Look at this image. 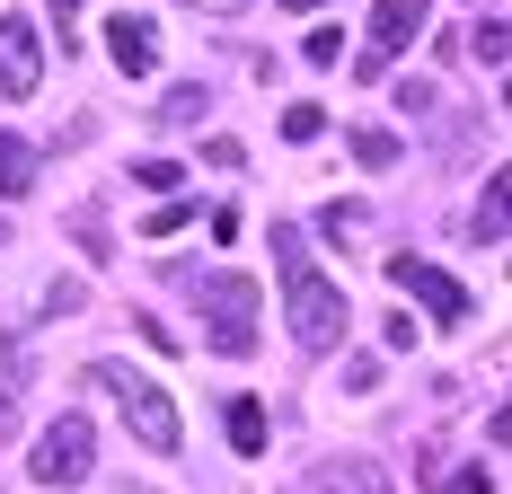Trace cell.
Instances as JSON below:
<instances>
[{"label": "cell", "instance_id": "obj_1", "mask_svg": "<svg viewBox=\"0 0 512 494\" xmlns=\"http://www.w3.org/2000/svg\"><path fill=\"white\" fill-rule=\"evenodd\" d=\"M274 265H283V318H292V345L301 353H336L345 345V327H354V309H345V292L309 265V239L283 221L274 230Z\"/></svg>", "mask_w": 512, "mask_h": 494}, {"label": "cell", "instance_id": "obj_2", "mask_svg": "<svg viewBox=\"0 0 512 494\" xmlns=\"http://www.w3.org/2000/svg\"><path fill=\"white\" fill-rule=\"evenodd\" d=\"M89 389H106L115 406H124V424L142 433V442L159 450V459H177L186 450V424H177V406H168V389H159L151 371H124V362H98L89 371Z\"/></svg>", "mask_w": 512, "mask_h": 494}, {"label": "cell", "instance_id": "obj_3", "mask_svg": "<svg viewBox=\"0 0 512 494\" xmlns=\"http://www.w3.org/2000/svg\"><path fill=\"white\" fill-rule=\"evenodd\" d=\"M195 309H204V336H212V353H256L265 283H248V274H204V283H195Z\"/></svg>", "mask_w": 512, "mask_h": 494}, {"label": "cell", "instance_id": "obj_4", "mask_svg": "<svg viewBox=\"0 0 512 494\" xmlns=\"http://www.w3.org/2000/svg\"><path fill=\"white\" fill-rule=\"evenodd\" d=\"M89 459H98V433H89V415H53L45 433H36V486H80L89 477Z\"/></svg>", "mask_w": 512, "mask_h": 494}, {"label": "cell", "instance_id": "obj_5", "mask_svg": "<svg viewBox=\"0 0 512 494\" xmlns=\"http://www.w3.org/2000/svg\"><path fill=\"white\" fill-rule=\"evenodd\" d=\"M389 283H398L407 300H424L442 327H468V318H477L468 283H451V274H442V265H424V256H389Z\"/></svg>", "mask_w": 512, "mask_h": 494}, {"label": "cell", "instance_id": "obj_6", "mask_svg": "<svg viewBox=\"0 0 512 494\" xmlns=\"http://www.w3.org/2000/svg\"><path fill=\"white\" fill-rule=\"evenodd\" d=\"M424 18H433V0H380V9H371V45H362V71L398 62V53L424 36Z\"/></svg>", "mask_w": 512, "mask_h": 494}, {"label": "cell", "instance_id": "obj_7", "mask_svg": "<svg viewBox=\"0 0 512 494\" xmlns=\"http://www.w3.org/2000/svg\"><path fill=\"white\" fill-rule=\"evenodd\" d=\"M45 80V36L27 18H0V98H36Z\"/></svg>", "mask_w": 512, "mask_h": 494}, {"label": "cell", "instance_id": "obj_8", "mask_svg": "<svg viewBox=\"0 0 512 494\" xmlns=\"http://www.w3.org/2000/svg\"><path fill=\"white\" fill-rule=\"evenodd\" d=\"M106 62H115L124 80H151V71H159V27L115 9V27H106Z\"/></svg>", "mask_w": 512, "mask_h": 494}, {"label": "cell", "instance_id": "obj_9", "mask_svg": "<svg viewBox=\"0 0 512 494\" xmlns=\"http://www.w3.org/2000/svg\"><path fill=\"white\" fill-rule=\"evenodd\" d=\"M221 433H230L239 459H265V406H256V397H230V406H221Z\"/></svg>", "mask_w": 512, "mask_h": 494}, {"label": "cell", "instance_id": "obj_10", "mask_svg": "<svg viewBox=\"0 0 512 494\" xmlns=\"http://www.w3.org/2000/svg\"><path fill=\"white\" fill-rule=\"evenodd\" d=\"M309 494H389V477L371 468V459H336V468H318Z\"/></svg>", "mask_w": 512, "mask_h": 494}, {"label": "cell", "instance_id": "obj_11", "mask_svg": "<svg viewBox=\"0 0 512 494\" xmlns=\"http://www.w3.org/2000/svg\"><path fill=\"white\" fill-rule=\"evenodd\" d=\"M36 186V142H18V133H0V203H18Z\"/></svg>", "mask_w": 512, "mask_h": 494}, {"label": "cell", "instance_id": "obj_12", "mask_svg": "<svg viewBox=\"0 0 512 494\" xmlns=\"http://www.w3.org/2000/svg\"><path fill=\"white\" fill-rule=\"evenodd\" d=\"M486 247H504V177H486V195H477V221H468Z\"/></svg>", "mask_w": 512, "mask_h": 494}, {"label": "cell", "instance_id": "obj_13", "mask_svg": "<svg viewBox=\"0 0 512 494\" xmlns=\"http://www.w3.org/2000/svg\"><path fill=\"white\" fill-rule=\"evenodd\" d=\"M504 36H512V27H504V18H486V27H477V36H468V53H477V62H486V71H504Z\"/></svg>", "mask_w": 512, "mask_h": 494}, {"label": "cell", "instance_id": "obj_14", "mask_svg": "<svg viewBox=\"0 0 512 494\" xmlns=\"http://www.w3.org/2000/svg\"><path fill=\"white\" fill-rule=\"evenodd\" d=\"M204 89H168V98H159V124H204Z\"/></svg>", "mask_w": 512, "mask_h": 494}, {"label": "cell", "instance_id": "obj_15", "mask_svg": "<svg viewBox=\"0 0 512 494\" xmlns=\"http://www.w3.org/2000/svg\"><path fill=\"white\" fill-rule=\"evenodd\" d=\"M354 159H362V168H389V159H398V133H380V124H362V133H354Z\"/></svg>", "mask_w": 512, "mask_h": 494}, {"label": "cell", "instance_id": "obj_16", "mask_svg": "<svg viewBox=\"0 0 512 494\" xmlns=\"http://www.w3.org/2000/svg\"><path fill=\"white\" fill-rule=\"evenodd\" d=\"M362 221H371L362 203H327V212H318V230H327V239H362Z\"/></svg>", "mask_w": 512, "mask_h": 494}, {"label": "cell", "instance_id": "obj_17", "mask_svg": "<svg viewBox=\"0 0 512 494\" xmlns=\"http://www.w3.org/2000/svg\"><path fill=\"white\" fill-rule=\"evenodd\" d=\"M318 133H327L318 106H283V142H318Z\"/></svg>", "mask_w": 512, "mask_h": 494}, {"label": "cell", "instance_id": "obj_18", "mask_svg": "<svg viewBox=\"0 0 512 494\" xmlns=\"http://www.w3.org/2000/svg\"><path fill=\"white\" fill-rule=\"evenodd\" d=\"M133 177H142V186H151V195H168V186H177V177H186V168H177V159H142V168H133Z\"/></svg>", "mask_w": 512, "mask_h": 494}, {"label": "cell", "instance_id": "obj_19", "mask_svg": "<svg viewBox=\"0 0 512 494\" xmlns=\"http://www.w3.org/2000/svg\"><path fill=\"white\" fill-rule=\"evenodd\" d=\"M433 486L442 494H495V477H486V468H460V477H433Z\"/></svg>", "mask_w": 512, "mask_h": 494}, {"label": "cell", "instance_id": "obj_20", "mask_svg": "<svg viewBox=\"0 0 512 494\" xmlns=\"http://www.w3.org/2000/svg\"><path fill=\"white\" fill-rule=\"evenodd\" d=\"M53 9V36H71V18H80V0H45Z\"/></svg>", "mask_w": 512, "mask_h": 494}, {"label": "cell", "instance_id": "obj_21", "mask_svg": "<svg viewBox=\"0 0 512 494\" xmlns=\"http://www.w3.org/2000/svg\"><path fill=\"white\" fill-rule=\"evenodd\" d=\"M283 9H318V0H283Z\"/></svg>", "mask_w": 512, "mask_h": 494}, {"label": "cell", "instance_id": "obj_22", "mask_svg": "<svg viewBox=\"0 0 512 494\" xmlns=\"http://www.w3.org/2000/svg\"><path fill=\"white\" fill-rule=\"evenodd\" d=\"M124 494H151V486H124Z\"/></svg>", "mask_w": 512, "mask_h": 494}]
</instances>
